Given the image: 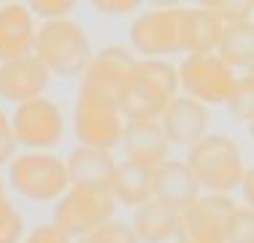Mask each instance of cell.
Returning <instances> with one entry per match:
<instances>
[{
	"instance_id": "obj_19",
	"label": "cell",
	"mask_w": 254,
	"mask_h": 243,
	"mask_svg": "<svg viewBox=\"0 0 254 243\" xmlns=\"http://www.w3.org/2000/svg\"><path fill=\"white\" fill-rule=\"evenodd\" d=\"M65 168H68V179L70 184H111L114 168H117V160H114L111 151L103 149H92V146H81L70 149L68 160H65Z\"/></svg>"
},
{
	"instance_id": "obj_16",
	"label": "cell",
	"mask_w": 254,
	"mask_h": 243,
	"mask_svg": "<svg viewBox=\"0 0 254 243\" xmlns=\"http://www.w3.org/2000/svg\"><path fill=\"white\" fill-rule=\"evenodd\" d=\"M200 197V186H197L192 170L187 168L184 160H165L154 168V197L160 203L171 205L176 211H184Z\"/></svg>"
},
{
	"instance_id": "obj_26",
	"label": "cell",
	"mask_w": 254,
	"mask_h": 243,
	"mask_svg": "<svg viewBox=\"0 0 254 243\" xmlns=\"http://www.w3.org/2000/svg\"><path fill=\"white\" fill-rule=\"evenodd\" d=\"M227 243H254V211L249 205H235L227 219Z\"/></svg>"
},
{
	"instance_id": "obj_24",
	"label": "cell",
	"mask_w": 254,
	"mask_h": 243,
	"mask_svg": "<svg viewBox=\"0 0 254 243\" xmlns=\"http://www.w3.org/2000/svg\"><path fill=\"white\" fill-rule=\"evenodd\" d=\"M73 243H138V241H135V235H132L130 224L119 222V219H111V222L95 227L92 233L76 238Z\"/></svg>"
},
{
	"instance_id": "obj_2",
	"label": "cell",
	"mask_w": 254,
	"mask_h": 243,
	"mask_svg": "<svg viewBox=\"0 0 254 243\" xmlns=\"http://www.w3.org/2000/svg\"><path fill=\"white\" fill-rule=\"evenodd\" d=\"M33 57L49 70V76L73 78L81 76L92 60V44L87 30L70 16L41 22L33 41Z\"/></svg>"
},
{
	"instance_id": "obj_22",
	"label": "cell",
	"mask_w": 254,
	"mask_h": 243,
	"mask_svg": "<svg viewBox=\"0 0 254 243\" xmlns=\"http://www.w3.org/2000/svg\"><path fill=\"white\" fill-rule=\"evenodd\" d=\"M227 108L238 122H249L252 124V117H254V78H252V70H246L238 76V87L230 95Z\"/></svg>"
},
{
	"instance_id": "obj_31",
	"label": "cell",
	"mask_w": 254,
	"mask_h": 243,
	"mask_svg": "<svg viewBox=\"0 0 254 243\" xmlns=\"http://www.w3.org/2000/svg\"><path fill=\"white\" fill-rule=\"evenodd\" d=\"M252 184H254V170L246 168V173H244V179H241L238 189L244 192V200H246V205H249V208H252Z\"/></svg>"
},
{
	"instance_id": "obj_14",
	"label": "cell",
	"mask_w": 254,
	"mask_h": 243,
	"mask_svg": "<svg viewBox=\"0 0 254 243\" xmlns=\"http://www.w3.org/2000/svg\"><path fill=\"white\" fill-rule=\"evenodd\" d=\"M119 146L125 151V160L141 162V165H149V168H157L160 162L171 160L168 157L171 143H168L157 119H125Z\"/></svg>"
},
{
	"instance_id": "obj_8",
	"label": "cell",
	"mask_w": 254,
	"mask_h": 243,
	"mask_svg": "<svg viewBox=\"0 0 254 243\" xmlns=\"http://www.w3.org/2000/svg\"><path fill=\"white\" fill-rule=\"evenodd\" d=\"M179 89L187 97L203 103L205 108L216 103H227L238 87V76L230 65H225L216 54H187L176 68Z\"/></svg>"
},
{
	"instance_id": "obj_33",
	"label": "cell",
	"mask_w": 254,
	"mask_h": 243,
	"mask_svg": "<svg viewBox=\"0 0 254 243\" xmlns=\"http://www.w3.org/2000/svg\"><path fill=\"white\" fill-rule=\"evenodd\" d=\"M171 243H176V241H171Z\"/></svg>"
},
{
	"instance_id": "obj_1",
	"label": "cell",
	"mask_w": 254,
	"mask_h": 243,
	"mask_svg": "<svg viewBox=\"0 0 254 243\" xmlns=\"http://www.w3.org/2000/svg\"><path fill=\"white\" fill-rule=\"evenodd\" d=\"M184 162L205 194L235 192L246 173V160L238 141L225 132H205L195 146L187 149Z\"/></svg>"
},
{
	"instance_id": "obj_11",
	"label": "cell",
	"mask_w": 254,
	"mask_h": 243,
	"mask_svg": "<svg viewBox=\"0 0 254 243\" xmlns=\"http://www.w3.org/2000/svg\"><path fill=\"white\" fill-rule=\"evenodd\" d=\"M138 57L125 46H106L100 52H92V60L81 73V87L106 97L117 100L122 87L130 81L132 70H135Z\"/></svg>"
},
{
	"instance_id": "obj_12",
	"label": "cell",
	"mask_w": 254,
	"mask_h": 243,
	"mask_svg": "<svg viewBox=\"0 0 254 243\" xmlns=\"http://www.w3.org/2000/svg\"><path fill=\"white\" fill-rule=\"evenodd\" d=\"M162 132H165L171 146H195L200 138L208 132V108L203 103L192 100L187 95H176L168 100V106L162 108V114L157 117Z\"/></svg>"
},
{
	"instance_id": "obj_9",
	"label": "cell",
	"mask_w": 254,
	"mask_h": 243,
	"mask_svg": "<svg viewBox=\"0 0 254 243\" xmlns=\"http://www.w3.org/2000/svg\"><path fill=\"white\" fill-rule=\"evenodd\" d=\"M8 119L16 146H25L27 151H49L65 138L63 108L49 97H33L27 103H19Z\"/></svg>"
},
{
	"instance_id": "obj_29",
	"label": "cell",
	"mask_w": 254,
	"mask_h": 243,
	"mask_svg": "<svg viewBox=\"0 0 254 243\" xmlns=\"http://www.w3.org/2000/svg\"><path fill=\"white\" fill-rule=\"evenodd\" d=\"M16 141H14V132H11V119L8 114L0 108V165H8L11 160L16 157Z\"/></svg>"
},
{
	"instance_id": "obj_17",
	"label": "cell",
	"mask_w": 254,
	"mask_h": 243,
	"mask_svg": "<svg viewBox=\"0 0 254 243\" xmlns=\"http://www.w3.org/2000/svg\"><path fill=\"white\" fill-rule=\"evenodd\" d=\"M108 189L114 194V203L125 208H141L143 203L154 197V168L141 165L132 160L117 162Z\"/></svg>"
},
{
	"instance_id": "obj_25",
	"label": "cell",
	"mask_w": 254,
	"mask_h": 243,
	"mask_svg": "<svg viewBox=\"0 0 254 243\" xmlns=\"http://www.w3.org/2000/svg\"><path fill=\"white\" fill-rule=\"evenodd\" d=\"M203 8L214 14L222 24L252 22V3H246V0H208V3H203Z\"/></svg>"
},
{
	"instance_id": "obj_15",
	"label": "cell",
	"mask_w": 254,
	"mask_h": 243,
	"mask_svg": "<svg viewBox=\"0 0 254 243\" xmlns=\"http://www.w3.org/2000/svg\"><path fill=\"white\" fill-rule=\"evenodd\" d=\"M35 30L27 3H0V62L33 54Z\"/></svg>"
},
{
	"instance_id": "obj_13",
	"label": "cell",
	"mask_w": 254,
	"mask_h": 243,
	"mask_svg": "<svg viewBox=\"0 0 254 243\" xmlns=\"http://www.w3.org/2000/svg\"><path fill=\"white\" fill-rule=\"evenodd\" d=\"M52 76L33 54L0 62V97L8 103H27L33 97H44Z\"/></svg>"
},
{
	"instance_id": "obj_30",
	"label": "cell",
	"mask_w": 254,
	"mask_h": 243,
	"mask_svg": "<svg viewBox=\"0 0 254 243\" xmlns=\"http://www.w3.org/2000/svg\"><path fill=\"white\" fill-rule=\"evenodd\" d=\"M92 8L100 11V14L122 16V14H132V11H138V8H141V3H138V0H95Z\"/></svg>"
},
{
	"instance_id": "obj_18",
	"label": "cell",
	"mask_w": 254,
	"mask_h": 243,
	"mask_svg": "<svg viewBox=\"0 0 254 243\" xmlns=\"http://www.w3.org/2000/svg\"><path fill=\"white\" fill-rule=\"evenodd\" d=\"M179 216L181 211L160 203V200H149L141 208H135L130 230L138 243H171L176 241Z\"/></svg>"
},
{
	"instance_id": "obj_6",
	"label": "cell",
	"mask_w": 254,
	"mask_h": 243,
	"mask_svg": "<svg viewBox=\"0 0 254 243\" xmlns=\"http://www.w3.org/2000/svg\"><path fill=\"white\" fill-rule=\"evenodd\" d=\"M187 5H154L130 24V46L141 60H168L184 54Z\"/></svg>"
},
{
	"instance_id": "obj_7",
	"label": "cell",
	"mask_w": 254,
	"mask_h": 243,
	"mask_svg": "<svg viewBox=\"0 0 254 243\" xmlns=\"http://www.w3.org/2000/svg\"><path fill=\"white\" fill-rule=\"evenodd\" d=\"M122 130H125V117L114 97L78 89L73 106V132L78 143L114 151L122 141Z\"/></svg>"
},
{
	"instance_id": "obj_3",
	"label": "cell",
	"mask_w": 254,
	"mask_h": 243,
	"mask_svg": "<svg viewBox=\"0 0 254 243\" xmlns=\"http://www.w3.org/2000/svg\"><path fill=\"white\" fill-rule=\"evenodd\" d=\"M179 95L176 65L168 60H141L122 87L117 106L125 119H157L171 97Z\"/></svg>"
},
{
	"instance_id": "obj_5",
	"label": "cell",
	"mask_w": 254,
	"mask_h": 243,
	"mask_svg": "<svg viewBox=\"0 0 254 243\" xmlns=\"http://www.w3.org/2000/svg\"><path fill=\"white\" fill-rule=\"evenodd\" d=\"M117 203L108 186L103 184H70L63 197L54 200L52 224H57L68 238H81L95 227L111 222Z\"/></svg>"
},
{
	"instance_id": "obj_23",
	"label": "cell",
	"mask_w": 254,
	"mask_h": 243,
	"mask_svg": "<svg viewBox=\"0 0 254 243\" xmlns=\"http://www.w3.org/2000/svg\"><path fill=\"white\" fill-rule=\"evenodd\" d=\"M22 238H25V219L3 192L0 194V243H22Z\"/></svg>"
},
{
	"instance_id": "obj_21",
	"label": "cell",
	"mask_w": 254,
	"mask_h": 243,
	"mask_svg": "<svg viewBox=\"0 0 254 243\" xmlns=\"http://www.w3.org/2000/svg\"><path fill=\"white\" fill-rule=\"evenodd\" d=\"M214 54L225 65H230L235 73L252 70V57H254V27H252V22L225 24L219 46H216Z\"/></svg>"
},
{
	"instance_id": "obj_10",
	"label": "cell",
	"mask_w": 254,
	"mask_h": 243,
	"mask_svg": "<svg viewBox=\"0 0 254 243\" xmlns=\"http://www.w3.org/2000/svg\"><path fill=\"white\" fill-rule=\"evenodd\" d=\"M230 194H205L187 205L179 216L176 243H227V219L235 208Z\"/></svg>"
},
{
	"instance_id": "obj_27",
	"label": "cell",
	"mask_w": 254,
	"mask_h": 243,
	"mask_svg": "<svg viewBox=\"0 0 254 243\" xmlns=\"http://www.w3.org/2000/svg\"><path fill=\"white\" fill-rule=\"evenodd\" d=\"M27 8L33 16H41L44 22H54L68 19L76 11V3L73 0H33V3H27Z\"/></svg>"
},
{
	"instance_id": "obj_32",
	"label": "cell",
	"mask_w": 254,
	"mask_h": 243,
	"mask_svg": "<svg viewBox=\"0 0 254 243\" xmlns=\"http://www.w3.org/2000/svg\"><path fill=\"white\" fill-rule=\"evenodd\" d=\"M0 194H3V176H0Z\"/></svg>"
},
{
	"instance_id": "obj_20",
	"label": "cell",
	"mask_w": 254,
	"mask_h": 243,
	"mask_svg": "<svg viewBox=\"0 0 254 243\" xmlns=\"http://www.w3.org/2000/svg\"><path fill=\"white\" fill-rule=\"evenodd\" d=\"M225 24L203 5H187L184 16V54H214Z\"/></svg>"
},
{
	"instance_id": "obj_4",
	"label": "cell",
	"mask_w": 254,
	"mask_h": 243,
	"mask_svg": "<svg viewBox=\"0 0 254 243\" xmlns=\"http://www.w3.org/2000/svg\"><path fill=\"white\" fill-rule=\"evenodd\" d=\"M11 189L33 203H54L70 186L65 160L52 151H16L8 162Z\"/></svg>"
},
{
	"instance_id": "obj_28",
	"label": "cell",
	"mask_w": 254,
	"mask_h": 243,
	"mask_svg": "<svg viewBox=\"0 0 254 243\" xmlns=\"http://www.w3.org/2000/svg\"><path fill=\"white\" fill-rule=\"evenodd\" d=\"M22 243H73V238H68L57 224L49 222V224H38V227H33L25 238H22Z\"/></svg>"
}]
</instances>
